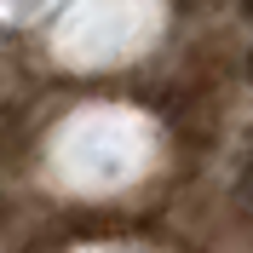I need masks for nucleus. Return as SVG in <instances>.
<instances>
[{
    "instance_id": "nucleus-1",
    "label": "nucleus",
    "mask_w": 253,
    "mask_h": 253,
    "mask_svg": "<svg viewBox=\"0 0 253 253\" xmlns=\"http://www.w3.org/2000/svg\"><path fill=\"white\" fill-rule=\"evenodd\" d=\"M242 12H248V17H253V0H242Z\"/></svg>"
},
{
    "instance_id": "nucleus-2",
    "label": "nucleus",
    "mask_w": 253,
    "mask_h": 253,
    "mask_svg": "<svg viewBox=\"0 0 253 253\" xmlns=\"http://www.w3.org/2000/svg\"><path fill=\"white\" fill-rule=\"evenodd\" d=\"M248 196H253V167H248Z\"/></svg>"
},
{
    "instance_id": "nucleus-3",
    "label": "nucleus",
    "mask_w": 253,
    "mask_h": 253,
    "mask_svg": "<svg viewBox=\"0 0 253 253\" xmlns=\"http://www.w3.org/2000/svg\"><path fill=\"white\" fill-rule=\"evenodd\" d=\"M248 75H253V58H248Z\"/></svg>"
}]
</instances>
